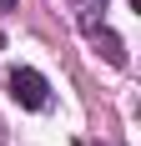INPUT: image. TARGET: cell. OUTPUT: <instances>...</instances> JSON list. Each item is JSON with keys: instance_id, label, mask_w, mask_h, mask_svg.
I'll list each match as a JSON object with an SVG mask.
<instances>
[{"instance_id": "cell-1", "label": "cell", "mask_w": 141, "mask_h": 146, "mask_svg": "<svg viewBox=\"0 0 141 146\" xmlns=\"http://www.w3.org/2000/svg\"><path fill=\"white\" fill-rule=\"evenodd\" d=\"M10 96L25 106V111H45V106H51V86H45V76L30 71V66H15V71H10Z\"/></svg>"}, {"instance_id": "cell-2", "label": "cell", "mask_w": 141, "mask_h": 146, "mask_svg": "<svg viewBox=\"0 0 141 146\" xmlns=\"http://www.w3.org/2000/svg\"><path fill=\"white\" fill-rule=\"evenodd\" d=\"M0 10H15V0H0Z\"/></svg>"}, {"instance_id": "cell-3", "label": "cell", "mask_w": 141, "mask_h": 146, "mask_svg": "<svg viewBox=\"0 0 141 146\" xmlns=\"http://www.w3.org/2000/svg\"><path fill=\"white\" fill-rule=\"evenodd\" d=\"M96 5H101V0H96Z\"/></svg>"}]
</instances>
